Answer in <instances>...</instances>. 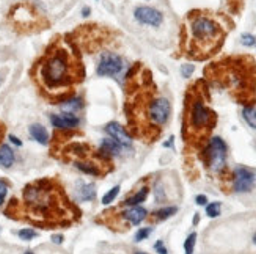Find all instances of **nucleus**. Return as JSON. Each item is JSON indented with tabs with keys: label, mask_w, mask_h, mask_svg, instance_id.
Here are the masks:
<instances>
[{
	"label": "nucleus",
	"mask_w": 256,
	"mask_h": 254,
	"mask_svg": "<svg viewBox=\"0 0 256 254\" xmlns=\"http://www.w3.org/2000/svg\"><path fill=\"white\" fill-rule=\"evenodd\" d=\"M36 79L47 93H65L74 80L80 79L77 65L71 54L63 47L52 46L36 65Z\"/></svg>",
	"instance_id": "f257e3e1"
},
{
	"label": "nucleus",
	"mask_w": 256,
	"mask_h": 254,
	"mask_svg": "<svg viewBox=\"0 0 256 254\" xmlns=\"http://www.w3.org/2000/svg\"><path fill=\"white\" fill-rule=\"evenodd\" d=\"M24 199L30 212V218L38 223H50L65 217L60 192L52 188L49 181H39L27 185L24 190Z\"/></svg>",
	"instance_id": "f03ea898"
},
{
	"label": "nucleus",
	"mask_w": 256,
	"mask_h": 254,
	"mask_svg": "<svg viewBox=\"0 0 256 254\" xmlns=\"http://www.w3.org/2000/svg\"><path fill=\"white\" fill-rule=\"evenodd\" d=\"M192 31V44L197 52H209L216 47L222 38V30L216 20L206 16H197L190 24Z\"/></svg>",
	"instance_id": "7ed1b4c3"
},
{
	"label": "nucleus",
	"mask_w": 256,
	"mask_h": 254,
	"mask_svg": "<svg viewBox=\"0 0 256 254\" xmlns=\"http://www.w3.org/2000/svg\"><path fill=\"white\" fill-rule=\"evenodd\" d=\"M9 20H11L16 28L24 30V31H30V30H33L35 27L39 25L41 17L31 5L19 3L11 9V13H9Z\"/></svg>",
	"instance_id": "20e7f679"
},
{
	"label": "nucleus",
	"mask_w": 256,
	"mask_h": 254,
	"mask_svg": "<svg viewBox=\"0 0 256 254\" xmlns=\"http://www.w3.org/2000/svg\"><path fill=\"white\" fill-rule=\"evenodd\" d=\"M211 120L212 113L206 109V105L203 104L201 99H195L190 104L189 110V124H190V132L194 133H203L211 129Z\"/></svg>",
	"instance_id": "39448f33"
},
{
	"label": "nucleus",
	"mask_w": 256,
	"mask_h": 254,
	"mask_svg": "<svg viewBox=\"0 0 256 254\" xmlns=\"http://www.w3.org/2000/svg\"><path fill=\"white\" fill-rule=\"evenodd\" d=\"M206 155H208L209 168L214 173L222 171L227 163V144L223 143V140L219 138V136H214V138H211L208 144Z\"/></svg>",
	"instance_id": "423d86ee"
},
{
	"label": "nucleus",
	"mask_w": 256,
	"mask_h": 254,
	"mask_svg": "<svg viewBox=\"0 0 256 254\" xmlns=\"http://www.w3.org/2000/svg\"><path fill=\"white\" fill-rule=\"evenodd\" d=\"M123 69H124L123 58L116 54H112V52H105L98 63L96 72H98V76H118Z\"/></svg>",
	"instance_id": "0eeeda50"
},
{
	"label": "nucleus",
	"mask_w": 256,
	"mask_h": 254,
	"mask_svg": "<svg viewBox=\"0 0 256 254\" xmlns=\"http://www.w3.org/2000/svg\"><path fill=\"white\" fill-rule=\"evenodd\" d=\"M255 185V174L250 169L239 166L234 169V179H233V190L236 193L250 192Z\"/></svg>",
	"instance_id": "6e6552de"
},
{
	"label": "nucleus",
	"mask_w": 256,
	"mask_h": 254,
	"mask_svg": "<svg viewBox=\"0 0 256 254\" xmlns=\"http://www.w3.org/2000/svg\"><path fill=\"white\" fill-rule=\"evenodd\" d=\"M134 17L137 19V22H140L142 25L159 27L164 22L162 13L157 11L156 8H151V6H138V8H135Z\"/></svg>",
	"instance_id": "1a4fd4ad"
},
{
	"label": "nucleus",
	"mask_w": 256,
	"mask_h": 254,
	"mask_svg": "<svg viewBox=\"0 0 256 254\" xmlns=\"http://www.w3.org/2000/svg\"><path fill=\"white\" fill-rule=\"evenodd\" d=\"M170 102L165 98H159L154 99L151 104H149V120H151L154 124H165L168 116H170Z\"/></svg>",
	"instance_id": "9d476101"
},
{
	"label": "nucleus",
	"mask_w": 256,
	"mask_h": 254,
	"mask_svg": "<svg viewBox=\"0 0 256 254\" xmlns=\"http://www.w3.org/2000/svg\"><path fill=\"white\" fill-rule=\"evenodd\" d=\"M105 130H107V133L112 136V138H113L116 143L121 144L123 147H126V149H129V147L132 146V138H131V135L126 132V129H124V127H123L120 123H115V121L109 123L107 127H105Z\"/></svg>",
	"instance_id": "9b49d317"
},
{
	"label": "nucleus",
	"mask_w": 256,
	"mask_h": 254,
	"mask_svg": "<svg viewBox=\"0 0 256 254\" xmlns=\"http://www.w3.org/2000/svg\"><path fill=\"white\" fill-rule=\"evenodd\" d=\"M50 123L58 130H72L80 124V120L74 113H61V115H52Z\"/></svg>",
	"instance_id": "f8f14e48"
},
{
	"label": "nucleus",
	"mask_w": 256,
	"mask_h": 254,
	"mask_svg": "<svg viewBox=\"0 0 256 254\" xmlns=\"http://www.w3.org/2000/svg\"><path fill=\"white\" fill-rule=\"evenodd\" d=\"M146 217H148L146 209H143L140 206H132L123 212V218L129 221L131 225H140Z\"/></svg>",
	"instance_id": "ddd939ff"
},
{
	"label": "nucleus",
	"mask_w": 256,
	"mask_h": 254,
	"mask_svg": "<svg viewBox=\"0 0 256 254\" xmlns=\"http://www.w3.org/2000/svg\"><path fill=\"white\" fill-rule=\"evenodd\" d=\"M30 135L33 136V140H36L39 144L49 143V133L46 130V127L41 126V124H31L30 126Z\"/></svg>",
	"instance_id": "4468645a"
},
{
	"label": "nucleus",
	"mask_w": 256,
	"mask_h": 254,
	"mask_svg": "<svg viewBox=\"0 0 256 254\" xmlns=\"http://www.w3.org/2000/svg\"><path fill=\"white\" fill-rule=\"evenodd\" d=\"M14 163V151L8 144L0 146V166L11 168Z\"/></svg>",
	"instance_id": "2eb2a0df"
},
{
	"label": "nucleus",
	"mask_w": 256,
	"mask_h": 254,
	"mask_svg": "<svg viewBox=\"0 0 256 254\" xmlns=\"http://www.w3.org/2000/svg\"><path fill=\"white\" fill-rule=\"evenodd\" d=\"M121 151H123V146L116 143L113 138L112 140L105 138L101 143V154H105V155L110 157V155H118V154H121Z\"/></svg>",
	"instance_id": "dca6fc26"
},
{
	"label": "nucleus",
	"mask_w": 256,
	"mask_h": 254,
	"mask_svg": "<svg viewBox=\"0 0 256 254\" xmlns=\"http://www.w3.org/2000/svg\"><path fill=\"white\" fill-rule=\"evenodd\" d=\"M77 195L80 201H93L96 198V190L93 184H83L77 190Z\"/></svg>",
	"instance_id": "f3484780"
},
{
	"label": "nucleus",
	"mask_w": 256,
	"mask_h": 254,
	"mask_svg": "<svg viewBox=\"0 0 256 254\" xmlns=\"http://www.w3.org/2000/svg\"><path fill=\"white\" fill-rule=\"evenodd\" d=\"M82 107H83V101L80 98H71L61 104V110H65V113L79 112Z\"/></svg>",
	"instance_id": "a211bd4d"
},
{
	"label": "nucleus",
	"mask_w": 256,
	"mask_h": 254,
	"mask_svg": "<svg viewBox=\"0 0 256 254\" xmlns=\"http://www.w3.org/2000/svg\"><path fill=\"white\" fill-rule=\"evenodd\" d=\"M146 196H148V188L145 187V188H142L140 192L138 193H135L134 196H131V198H127L126 201H124V206H138L140 203H143V201L146 199Z\"/></svg>",
	"instance_id": "6ab92c4d"
},
{
	"label": "nucleus",
	"mask_w": 256,
	"mask_h": 254,
	"mask_svg": "<svg viewBox=\"0 0 256 254\" xmlns=\"http://www.w3.org/2000/svg\"><path fill=\"white\" fill-rule=\"evenodd\" d=\"M242 116L244 120L247 121V124L252 127V129H256V109L249 105V107H244L242 110Z\"/></svg>",
	"instance_id": "aec40b11"
},
{
	"label": "nucleus",
	"mask_w": 256,
	"mask_h": 254,
	"mask_svg": "<svg viewBox=\"0 0 256 254\" xmlns=\"http://www.w3.org/2000/svg\"><path fill=\"white\" fill-rule=\"evenodd\" d=\"M176 207H164V209H161V210H157V212H154V220L156 221H162V220H167V218H170L173 214H176Z\"/></svg>",
	"instance_id": "412c9836"
},
{
	"label": "nucleus",
	"mask_w": 256,
	"mask_h": 254,
	"mask_svg": "<svg viewBox=\"0 0 256 254\" xmlns=\"http://www.w3.org/2000/svg\"><path fill=\"white\" fill-rule=\"evenodd\" d=\"M118 192H120V187H118V185H115L112 190H109V192L105 193L104 198H102V204H110L112 201H113L116 196H118Z\"/></svg>",
	"instance_id": "4be33fe9"
},
{
	"label": "nucleus",
	"mask_w": 256,
	"mask_h": 254,
	"mask_svg": "<svg viewBox=\"0 0 256 254\" xmlns=\"http://www.w3.org/2000/svg\"><path fill=\"white\" fill-rule=\"evenodd\" d=\"M195 240H197V234H195V232H192V234H190V236L186 239V242H184V250H186V254H192V253H194Z\"/></svg>",
	"instance_id": "5701e85b"
},
{
	"label": "nucleus",
	"mask_w": 256,
	"mask_h": 254,
	"mask_svg": "<svg viewBox=\"0 0 256 254\" xmlns=\"http://www.w3.org/2000/svg\"><path fill=\"white\" fill-rule=\"evenodd\" d=\"M206 214L208 217L211 218H216L220 215V203H211L208 207H206Z\"/></svg>",
	"instance_id": "b1692460"
},
{
	"label": "nucleus",
	"mask_w": 256,
	"mask_h": 254,
	"mask_svg": "<svg viewBox=\"0 0 256 254\" xmlns=\"http://www.w3.org/2000/svg\"><path fill=\"white\" fill-rule=\"evenodd\" d=\"M38 236V232L33 231V229H22V231H19V237L22 239V240H31V239H35Z\"/></svg>",
	"instance_id": "393cba45"
},
{
	"label": "nucleus",
	"mask_w": 256,
	"mask_h": 254,
	"mask_svg": "<svg viewBox=\"0 0 256 254\" xmlns=\"http://www.w3.org/2000/svg\"><path fill=\"white\" fill-rule=\"evenodd\" d=\"M241 42H242L244 46H247V47H253V46L256 47V39H255L253 35H247V33L242 35L241 36Z\"/></svg>",
	"instance_id": "a878e982"
},
{
	"label": "nucleus",
	"mask_w": 256,
	"mask_h": 254,
	"mask_svg": "<svg viewBox=\"0 0 256 254\" xmlns=\"http://www.w3.org/2000/svg\"><path fill=\"white\" fill-rule=\"evenodd\" d=\"M151 228H142V229H138V232L135 234V240L137 242H142V240H145L149 234H151Z\"/></svg>",
	"instance_id": "bb28decb"
},
{
	"label": "nucleus",
	"mask_w": 256,
	"mask_h": 254,
	"mask_svg": "<svg viewBox=\"0 0 256 254\" xmlns=\"http://www.w3.org/2000/svg\"><path fill=\"white\" fill-rule=\"evenodd\" d=\"M6 193H8V184L5 181L0 179V206H3L5 203V198H6Z\"/></svg>",
	"instance_id": "cd10ccee"
},
{
	"label": "nucleus",
	"mask_w": 256,
	"mask_h": 254,
	"mask_svg": "<svg viewBox=\"0 0 256 254\" xmlns=\"http://www.w3.org/2000/svg\"><path fill=\"white\" fill-rule=\"evenodd\" d=\"M194 69H195L194 65H183V68H181V74H183V77H190Z\"/></svg>",
	"instance_id": "c85d7f7f"
},
{
	"label": "nucleus",
	"mask_w": 256,
	"mask_h": 254,
	"mask_svg": "<svg viewBox=\"0 0 256 254\" xmlns=\"http://www.w3.org/2000/svg\"><path fill=\"white\" fill-rule=\"evenodd\" d=\"M154 250L159 253V254H167V248H165V245H164V242L162 240H159V242H156V245H154Z\"/></svg>",
	"instance_id": "c756f323"
},
{
	"label": "nucleus",
	"mask_w": 256,
	"mask_h": 254,
	"mask_svg": "<svg viewBox=\"0 0 256 254\" xmlns=\"http://www.w3.org/2000/svg\"><path fill=\"white\" fill-rule=\"evenodd\" d=\"M195 201H197V204H200V206H205L208 199H206V196H205V195H198Z\"/></svg>",
	"instance_id": "7c9ffc66"
},
{
	"label": "nucleus",
	"mask_w": 256,
	"mask_h": 254,
	"mask_svg": "<svg viewBox=\"0 0 256 254\" xmlns=\"http://www.w3.org/2000/svg\"><path fill=\"white\" fill-rule=\"evenodd\" d=\"M9 140H11V143H14L16 146H22V143L19 141V138H16L14 135H9Z\"/></svg>",
	"instance_id": "2f4dec72"
},
{
	"label": "nucleus",
	"mask_w": 256,
	"mask_h": 254,
	"mask_svg": "<svg viewBox=\"0 0 256 254\" xmlns=\"http://www.w3.org/2000/svg\"><path fill=\"white\" fill-rule=\"evenodd\" d=\"M52 240H54L55 243H61V242H63V236L55 234V236H52Z\"/></svg>",
	"instance_id": "473e14b6"
},
{
	"label": "nucleus",
	"mask_w": 256,
	"mask_h": 254,
	"mask_svg": "<svg viewBox=\"0 0 256 254\" xmlns=\"http://www.w3.org/2000/svg\"><path fill=\"white\" fill-rule=\"evenodd\" d=\"M82 13H83V16H88V14H90V8L87 6V8H85V9H83V11H82Z\"/></svg>",
	"instance_id": "72a5a7b5"
},
{
	"label": "nucleus",
	"mask_w": 256,
	"mask_h": 254,
	"mask_svg": "<svg viewBox=\"0 0 256 254\" xmlns=\"http://www.w3.org/2000/svg\"><path fill=\"white\" fill-rule=\"evenodd\" d=\"M198 223V214L195 215V218H194V225H197Z\"/></svg>",
	"instance_id": "f704fd0d"
},
{
	"label": "nucleus",
	"mask_w": 256,
	"mask_h": 254,
	"mask_svg": "<svg viewBox=\"0 0 256 254\" xmlns=\"http://www.w3.org/2000/svg\"><path fill=\"white\" fill-rule=\"evenodd\" d=\"M253 243L256 245V232H255V236H253Z\"/></svg>",
	"instance_id": "c9c22d12"
},
{
	"label": "nucleus",
	"mask_w": 256,
	"mask_h": 254,
	"mask_svg": "<svg viewBox=\"0 0 256 254\" xmlns=\"http://www.w3.org/2000/svg\"><path fill=\"white\" fill-rule=\"evenodd\" d=\"M135 254H146V253H143V251H138V253H135Z\"/></svg>",
	"instance_id": "e433bc0d"
},
{
	"label": "nucleus",
	"mask_w": 256,
	"mask_h": 254,
	"mask_svg": "<svg viewBox=\"0 0 256 254\" xmlns=\"http://www.w3.org/2000/svg\"><path fill=\"white\" fill-rule=\"evenodd\" d=\"M0 136H2V126H0Z\"/></svg>",
	"instance_id": "4c0bfd02"
},
{
	"label": "nucleus",
	"mask_w": 256,
	"mask_h": 254,
	"mask_svg": "<svg viewBox=\"0 0 256 254\" xmlns=\"http://www.w3.org/2000/svg\"><path fill=\"white\" fill-rule=\"evenodd\" d=\"M25 254H33V253H31V251H27V253H25Z\"/></svg>",
	"instance_id": "58836bf2"
},
{
	"label": "nucleus",
	"mask_w": 256,
	"mask_h": 254,
	"mask_svg": "<svg viewBox=\"0 0 256 254\" xmlns=\"http://www.w3.org/2000/svg\"><path fill=\"white\" fill-rule=\"evenodd\" d=\"M0 85H2V77H0Z\"/></svg>",
	"instance_id": "ea45409f"
}]
</instances>
